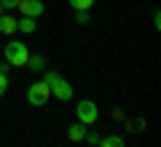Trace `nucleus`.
<instances>
[{
    "instance_id": "obj_12",
    "label": "nucleus",
    "mask_w": 161,
    "mask_h": 147,
    "mask_svg": "<svg viewBox=\"0 0 161 147\" xmlns=\"http://www.w3.org/2000/svg\"><path fill=\"white\" fill-rule=\"evenodd\" d=\"M67 3L75 11H92V6H94V0H67Z\"/></svg>"
},
{
    "instance_id": "obj_18",
    "label": "nucleus",
    "mask_w": 161,
    "mask_h": 147,
    "mask_svg": "<svg viewBox=\"0 0 161 147\" xmlns=\"http://www.w3.org/2000/svg\"><path fill=\"white\" fill-rule=\"evenodd\" d=\"M153 27H156V29H158V27H161V13H158V11H156V13H153Z\"/></svg>"
},
{
    "instance_id": "obj_11",
    "label": "nucleus",
    "mask_w": 161,
    "mask_h": 147,
    "mask_svg": "<svg viewBox=\"0 0 161 147\" xmlns=\"http://www.w3.org/2000/svg\"><path fill=\"white\" fill-rule=\"evenodd\" d=\"M126 129L132 131V134H142V131L148 129V123H145L142 118H137V120H129V123H126Z\"/></svg>"
},
{
    "instance_id": "obj_15",
    "label": "nucleus",
    "mask_w": 161,
    "mask_h": 147,
    "mask_svg": "<svg viewBox=\"0 0 161 147\" xmlns=\"http://www.w3.org/2000/svg\"><path fill=\"white\" fill-rule=\"evenodd\" d=\"M6 91H8V75H3V72H0V96L6 94Z\"/></svg>"
},
{
    "instance_id": "obj_19",
    "label": "nucleus",
    "mask_w": 161,
    "mask_h": 147,
    "mask_svg": "<svg viewBox=\"0 0 161 147\" xmlns=\"http://www.w3.org/2000/svg\"><path fill=\"white\" fill-rule=\"evenodd\" d=\"M8 70H11V64H8V62H0V72L8 75Z\"/></svg>"
},
{
    "instance_id": "obj_13",
    "label": "nucleus",
    "mask_w": 161,
    "mask_h": 147,
    "mask_svg": "<svg viewBox=\"0 0 161 147\" xmlns=\"http://www.w3.org/2000/svg\"><path fill=\"white\" fill-rule=\"evenodd\" d=\"M83 142H86V144H94V147H97V144H99V134H97V131H86Z\"/></svg>"
},
{
    "instance_id": "obj_2",
    "label": "nucleus",
    "mask_w": 161,
    "mask_h": 147,
    "mask_svg": "<svg viewBox=\"0 0 161 147\" xmlns=\"http://www.w3.org/2000/svg\"><path fill=\"white\" fill-rule=\"evenodd\" d=\"M3 59H6L11 67H27V59H30L27 43H22V40H8V43L3 45Z\"/></svg>"
},
{
    "instance_id": "obj_8",
    "label": "nucleus",
    "mask_w": 161,
    "mask_h": 147,
    "mask_svg": "<svg viewBox=\"0 0 161 147\" xmlns=\"http://www.w3.org/2000/svg\"><path fill=\"white\" fill-rule=\"evenodd\" d=\"M86 131H89V129H86L83 123H73V126L67 129V139H70V142H83Z\"/></svg>"
},
{
    "instance_id": "obj_4",
    "label": "nucleus",
    "mask_w": 161,
    "mask_h": 147,
    "mask_svg": "<svg viewBox=\"0 0 161 147\" xmlns=\"http://www.w3.org/2000/svg\"><path fill=\"white\" fill-rule=\"evenodd\" d=\"M48 96H51V88L46 80H35L32 86H27V102L32 107H43L48 102Z\"/></svg>"
},
{
    "instance_id": "obj_10",
    "label": "nucleus",
    "mask_w": 161,
    "mask_h": 147,
    "mask_svg": "<svg viewBox=\"0 0 161 147\" xmlns=\"http://www.w3.org/2000/svg\"><path fill=\"white\" fill-rule=\"evenodd\" d=\"M97 147H126V144H124V136L110 134V136H105V139H99Z\"/></svg>"
},
{
    "instance_id": "obj_17",
    "label": "nucleus",
    "mask_w": 161,
    "mask_h": 147,
    "mask_svg": "<svg viewBox=\"0 0 161 147\" xmlns=\"http://www.w3.org/2000/svg\"><path fill=\"white\" fill-rule=\"evenodd\" d=\"M113 118L115 120H126V115H124V110H113Z\"/></svg>"
},
{
    "instance_id": "obj_20",
    "label": "nucleus",
    "mask_w": 161,
    "mask_h": 147,
    "mask_svg": "<svg viewBox=\"0 0 161 147\" xmlns=\"http://www.w3.org/2000/svg\"><path fill=\"white\" fill-rule=\"evenodd\" d=\"M0 13H3V6H0Z\"/></svg>"
},
{
    "instance_id": "obj_5",
    "label": "nucleus",
    "mask_w": 161,
    "mask_h": 147,
    "mask_svg": "<svg viewBox=\"0 0 161 147\" xmlns=\"http://www.w3.org/2000/svg\"><path fill=\"white\" fill-rule=\"evenodd\" d=\"M16 8H19L22 16H30V19H40V16H43V11H46L43 0H19Z\"/></svg>"
},
{
    "instance_id": "obj_9",
    "label": "nucleus",
    "mask_w": 161,
    "mask_h": 147,
    "mask_svg": "<svg viewBox=\"0 0 161 147\" xmlns=\"http://www.w3.org/2000/svg\"><path fill=\"white\" fill-rule=\"evenodd\" d=\"M0 32L3 35H14L16 32V19L8 16V13H0Z\"/></svg>"
},
{
    "instance_id": "obj_14",
    "label": "nucleus",
    "mask_w": 161,
    "mask_h": 147,
    "mask_svg": "<svg viewBox=\"0 0 161 147\" xmlns=\"http://www.w3.org/2000/svg\"><path fill=\"white\" fill-rule=\"evenodd\" d=\"M75 22L78 24H89V11H75Z\"/></svg>"
},
{
    "instance_id": "obj_3",
    "label": "nucleus",
    "mask_w": 161,
    "mask_h": 147,
    "mask_svg": "<svg viewBox=\"0 0 161 147\" xmlns=\"http://www.w3.org/2000/svg\"><path fill=\"white\" fill-rule=\"evenodd\" d=\"M75 118H78V123H83V126H94L99 120L97 102H92V99H80V102L75 104Z\"/></svg>"
},
{
    "instance_id": "obj_7",
    "label": "nucleus",
    "mask_w": 161,
    "mask_h": 147,
    "mask_svg": "<svg viewBox=\"0 0 161 147\" xmlns=\"http://www.w3.org/2000/svg\"><path fill=\"white\" fill-rule=\"evenodd\" d=\"M27 70L30 72H43V70H46V56H43V54H30V59H27Z\"/></svg>"
},
{
    "instance_id": "obj_6",
    "label": "nucleus",
    "mask_w": 161,
    "mask_h": 147,
    "mask_svg": "<svg viewBox=\"0 0 161 147\" xmlns=\"http://www.w3.org/2000/svg\"><path fill=\"white\" fill-rule=\"evenodd\" d=\"M35 29H38V19H30V16L16 19V32H22V35H32Z\"/></svg>"
},
{
    "instance_id": "obj_1",
    "label": "nucleus",
    "mask_w": 161,
    "mask_h": 147,
    "mask_svg": "<svg viewBox=\"0 0 161 147\" xmlns=\"http://www.w3.org/2000/svg\"><path fill=\"white\" fill-rule=\"evenodd\" d=\"M43 80L48 83V88H51V94L57 96L59 102H70V99H73L75 88L70 86V80L64 78V75H59V72H54V70H48V72L43 75Z\"/></svg>"
},
{
    "instance_id": "obj_16",
    "label": "nucleus",
    "mask_w": 161,
    "mask_h": 147,
    "mask_svg": "<svg viewBox=\"0 0 161 147\" xmlns=\"http://www.w3.org/2000/svg\"><path fill=\"white\" fill-rule=\"evenodd\" d=\"M16 3H19V0H0V6H3V11H6V8H16Z\"/></svg>"
}]
</instances>
